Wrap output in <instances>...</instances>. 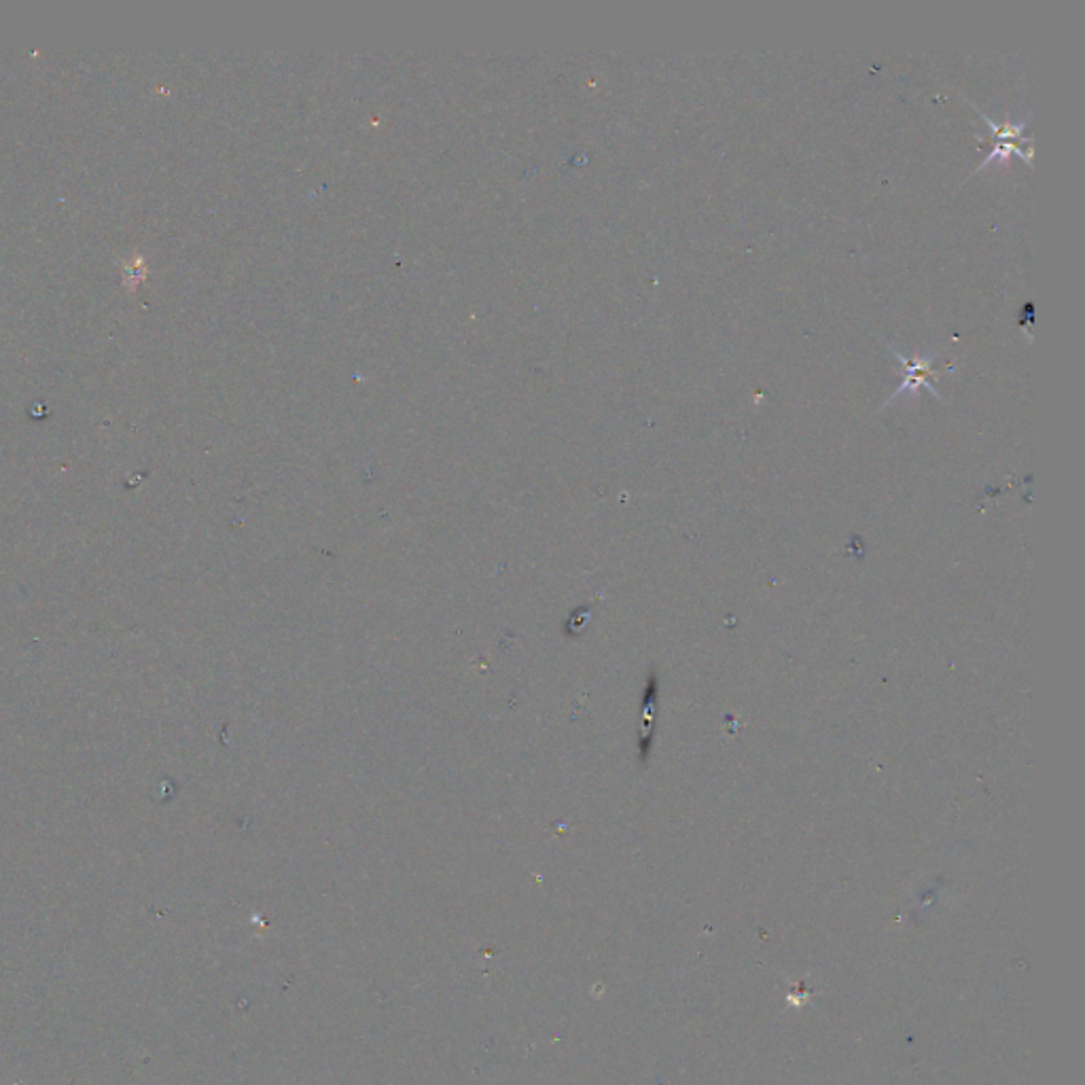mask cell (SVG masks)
Listing matches in <instances>:
<instances>
[{"label": "cell", "instance_id": "6da1fadb", "mask_svg": "<svg viewBox=\"0 0 1085 1085\" xmlns=\"http://www.w3.org/2000/svg\"><path fill=\"white\" fill-rule=\"evenodd\" d=\"M891 351L895 354L896 363L903 367V382L896 386L895 393L884 402V405L895 402L899 397H905V395H919V388H926L933 397L942 399L940 393L935 391L933 386V374H940V372H933V361L937 358L940 353H926V354H914L912 358H907L905 354L899 353L896 348L891 346Z\"/></svg>", "mask_w": 1085, "mask_h": 1085}]
</instances>
